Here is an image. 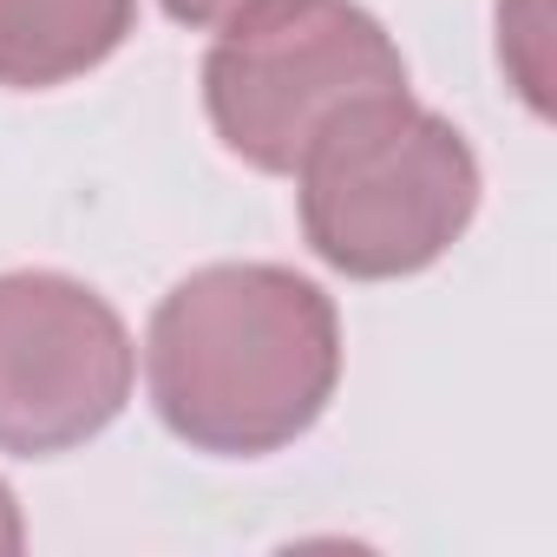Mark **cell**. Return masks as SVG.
Instances as JSON below:
<instances>
[{
    "label": "cell",
    "mask_w": 557,
    "mask_h": 557,
    "mask_svg": "<svg viewBox=\"0 0 557 557\" xmlns=\"http://www.w3.org/2000/svg\"><path fill=\"white\" fill-rule=\"evenodd\" d=\"M145 374L177 440L249 459L315 426L342 374V329L296 269L216 262L158 302Z\"/></svg>",
    "instance_id": "cell-1"
},
{
    "label": "cell",
    "mask_w": 557,
    "mask_h": 557,
    "mask_svg": "<svg viewBox=\"0 0 557 557\" xmlns=\"http://www.w3.org/2000/svg\"><path fill=\"white\" fill-rule=\"evenodd\" d=\"M296 184L315 256L361 283L440 262L479 210V164L466 138L407 92L335 119L296 164Z\"/></svg>",
    "instance_id": "cell-2"
},
{
    "label": "cell",
    "mask_w": 557,
    "mask_h": 557,
    "mask_svg": "<svg viewBox=\"0 0 557 557\" xmlns=\"http://www.w3.org/2000/svg\"><path fill=\"white\" fill-rule=\"evenodd\" d=\"M387 92H407L400 47L355 0H283L223 27L203 60V106L223 145L289 177L335 119Z\"/></svg>",
    "instance_id": "cell-3"
},
{
    "label": "cell",
    "mask_w": 557,
    "mask_h": 557,
    "mask_svg": "<svg viewBox=\"0 0 557 557\" xmlns=\"http://www.w3.org/2000/svg\"><path fill=\"white\" fill-rule=\"evenodd\" d=\"M132 394L125 322L73 275H0V453H66Z\"/></svg>",
    "instance_id": "cell-4"
},
{
    "label": "cell",
    "mask_w": 557,
    "mask_h": 557,
    "mask_svg": "<svg viewBox=\"0 0 557 557\" xmlns=\"http://www.w3.org/2000/svg\"><path fill=\"white\" fill-rule=\"evenodd\" d=\"M138 0H0V86H60L112 60Z\"/></svg>",
    "instance_id": "cell-5"
},
{
    "label": "cell",
    "mask_w": 557,
    "mask_h": 557,
    "mask_svg": "<svg viewBox=\"0 0 557 557\" xmlns=\"http://www.w3.org/2000/svg\"><path fill=\"white\" fill-rule=\"evenodd\" d=\"M531 14H518V0H505L498 8V53L511 60V73H518V92L544 112V0H524Z\"/></svg>",
    "instance_id": "cell-6"
},
{
    "label": "cell",
    "mask_w": 557,
    "mask_h": 557,
    "mask_svg": "<svg viewBox=\"0 0 557 557\" xmlns=\"http://www.w3.org/2000/svg\"><path fill=\"white\" fill-rule=\"evenodd\" d=\"M269 8H283V0H164V14L184 27H236V21L269 14Z\"/></svg>",
    "instance_id": "cell-7"
},
{
    "label": "cell",
    "mask_w": 557,
    "mask_h": 557,
    "mask_svg": "<svg viewBox=\"0 0 557 557\" xmlns=\"http://www.w3.org/2000/svg\"><path fill=\"white\" fill-rule=\"evenodd\" d=\"M21 550V511H14V492L0 485V557Z\"/></svg>",
    "instance_id": "cell-8"
}]
</instances>
